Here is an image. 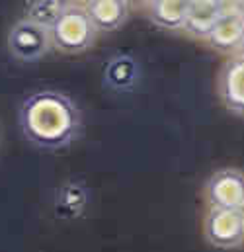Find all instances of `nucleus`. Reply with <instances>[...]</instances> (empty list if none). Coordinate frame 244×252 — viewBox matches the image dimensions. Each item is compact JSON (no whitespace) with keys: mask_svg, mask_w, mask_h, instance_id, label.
<instances>
[{"mask_svg":"<svg viewBox=\"0 0 244 252\" xmlns=\"http://www.w3.org/2000/svg\"><path fill=\"white\" fill-rule=\"evenodd\" d=\"M18 126L30 145L41 151H64L80 139L84 120L74 100L59 90H39L24 98Z\"/></svg>","mask_w":244,"mask_h":252,"instance_id":"f257e3e1","label":"nucleus"},{"mask_svg":"<svg viewBox=\"0 0 244 252\" xmlns=\"http://www.w3.org/2000/svg\"><path fill=\"white\" fill-rule=\"evenodd\" d=\"M84 8L100 33H110L120 30L129 20L131 6L127 0H88Z\"/></svg>","mask_w":244,"mask_h":252,"instance_id":"1a4fd4ad","label":"nucleus"},{"mask_svg":"<svg viewBox=\"0 0 244 252\" xmlns=\"http://www.w3.org/2000/svg\"><path fill=\"white\" fill-rule=\"evenodd\" d=\"M141 68L133 55L118 53L114 55L104 68V82L114 92H129L139 84Z\"/></svg>","mask_w":244,"mask_h":252,"instance_id":"9d476101","label":"nucleus"},{"mask_svg":"<svg viewBox=\"0 0 244 252\" xmlns=\"http://www.w3.org/2000/svg\"><path fill=\"white\" fill-rule=\"evenodd\" d=\"M6 47L10 55L22 63H37L43 57H47L51 51H55L51 32L28 20L26 16L10 26L6 35Z\"/></svg>","mask_w":244,"mask_h":252,"instance_id":"7ed1b4c3","label":"nucleus"},{"mask_svg":"<svg viewBox=\"0 0 244 252\" xmlns=\"http://www.w3.org/2000/svg\"><path fill=\"white\" fill-rule=\"evenodd\" d=\"M187 4L189 0H151L145 2V12L154 26L166 32H183Z\"/></svg>","mask_w":244,"mask_h":252,"instance_id":"9b49d317","label":"nucleus"},{"mask_svg":"<svg viewBox=\"0 0 244 252\" xmlns=\"http://www.w3.org/2000/svg\"><path fill=\"white\" fill-rule=\"evenodd\" d=\"M205 201L209 207L243 209L244 207V172L237 168L215 170L205 182Z\"/></svg>","mask_w":244,"mask_h":252,"instance_id":"39448f33","label":"nucleus"},{"mask_svg":"<svg viewBox=\"0 0 244 252\" xmlns=\"http://www.w3.org/2000/svg\"><path fill=\"white\" fill-rule=\"evenodd\" d=\"M68 2L64 0H33L26 2V18L51 30L53 24L59 20Z\"/></svg>","mask_w":244,"mask_h":252,"instance_id":"ddd939ff","label":"nucleus"},{"mask_svg":"<svg viewBox=\"0 0 244 252\" xmlns=\"http://www.w3.org/2000/svg\"><path fill=\"white\" fill-rule=\"evenodd\" d=\"M217 53H243L244 49V18L237 10V2H225V14L205 39Z\"/></svg>","mask_w":244,"mask_h":252,"instance_id":"0eeeda50","label":"nucleus"},{"mask_svg":"<svg viewBox=\"0 0 244 252\" xmlns=\"http://www.w3.org/2000/svg\"><path fill=\"white\" fill-rule=\"evenodd\" d=\"M225 14V2L219 0H189L183 32L197 39H207L221 16Z\"/></svg>","mask_w":244,"mask_h":252,"instance_id":"6e6552de","label":"nucleus"},{"mask_svg":"<svg viewBox=\"0 0 244 252\" xmlns=\"http://www.w3.org/2000/svg\"><path fill=\"white\" fill-rule=\"evenodd\" d=\"M88 205V189L82 182H64L55 195V211L61 219H76Z\"/></svg>","mask_w":244,"mask_h":252,"instance_id":"f8f14e48","label":"nucleus"},{"mask_svg":"<svg viewBox=\"0 0 244 252\" xmlns=\"http://www.w3.org/2000/svg\"><path fill=\"white\" fill-rule=\"evenodd\" d=\"M243 53H244V49H243Z\"/></svg>","mask_w":244,"mask_h":252,"instance_id":"dca6fc26","label":"nucleus"},{"mask_svg":"<svg viewBox=\"0 0 244 252\" xmlns=\"http://www.w3.org/2000/svg\"><path fill=\"white\" fill-rule=\"evenodd\" d=\"M51 39L53 49L62 55H80L86 53L98 39V30L92 24L84 4L68 2L59 20L53 24Z\"/></svg>","mask_w":244,"mask_h":252,"instance_id":"f03ea898","label":"nucleus"},{"mask_svg":"<svg viewBox=\"0 0 244 252\" xmlns=\"http://www.w3.org/2000/svg\"><path fill=\"white\" fill-rule=\"evenodd\" d=\"M205 241L221 251L237 249L244 243V219L241 209L209 207L203 217Z\"/></svg>","mask_w":244,"mask_h":252,"instance_id":"20e7f679","label":"nucleus"},{"mask_svg":"<svg viewBox=\"0 0 244 252\" xmlns=\"http://www.w3.org/2000/svg\"><path fill=\"white\" fill-rule=\"evenodd\" d=\"M221 104L237 116H244V53L233 55L221 64L217 74Z\"/></svg>","mask_w":244,"mask_h":252,"instance_id":"423d86ee","label":"nucleus"},{"mask_svg":"<svg viewBox=\"0 0 244 252\" xmlns=\"http://www.w3.org/2000/svg\"><path fill=\"white\" fill-rule=\"evenodd\" d=\"M237 10H239V14L244 18V2H237Z\"/></svg>","mask_w":244,"mask_h":252,"instance_id":"4468645a","label":"nucleus"},{"mask_svg":"<svg viewBox=\"0 0 244 252\" xmlns=\"http://www.w3.org/2000/svg\"><path fill=\"white\" fill-rule=\"evenodd\" d=\"M241 211H243V219H244V207H243V209H241Z\"/></svg>","mask_w":244,"mask_h":252,"instance_id":"2eb2a0df","label":"nucleus"}]
</instances>
